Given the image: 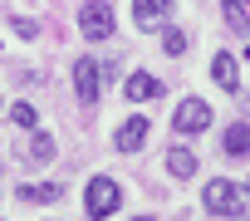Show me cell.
I'll return each mask as SVG.
<instances>
[{"label": "cell", "mask_w": 250, "mask_h": 221, "mask_svg": "<svg viewBox=\"0 0 250 221\" xmlns=\"http://www.w3.org/2000/svg\"><path fill=\"white\" fill-rule=\"evenodd\" d=\"M245 5H250V0H245Z\"/></svg>", "instance_id": "18"}, {"label": "cell", "mask_w": 250, "mask_h": 221, "mask_svg": "<svg viewBox=\"0 0 250 221\" xmlns=\"http://www.w3.org/2000/svg\"><path fill=\"white\" fill-rule=\"evenodd\" d=\"M221 10H226V25L235 35H250V15H245V0H221Z\"/></svg>", "instance_id": "13"}, {"label": "cell", "mask_w": 250, "mask_h": 221, "mask_svg": "<svg viewBox=\"0 0 250 221\" xmlns=\"http://www.w3.org/2000/svg\"><path fill=\"white\" fill-rule=\"evenodd\" d=\"M118 201H123V187H118L113 177H93V182H88V192H83L88 216H113V211H118Z\"/></svg>", "instance_id": "2"}, {"label": "cell", "mask_w": 250, "mask_h": 221, "mask_svg": "<svg viewBox=\"0 0 250 221\" xmlns=\"http://www.w3.org/2000/svg\"><path fill=\"white\" fill-rule=\"evenodd\" d=\"M133 221H152V216H133Z\"/></svg>", "instance_id": "17"}, {"label": "cell", "mask_w": 250, "mask_h": 221, "mask_svg": "<svg viewBox=\"0 0 250 221\" xmlns=\"http://www.w3.org/2000/svg\"><path fill=\"white\" fill-rule=\"evenodd\" d=\"M201 201H206V211H216V216H250V192L235 187V182H206Z\"/></svg>", "instance_id": "1"}, {"label": "cell", "mask_w": 250, "mask_h": 221, "mask_svg": "<svg viewBox=\"0 0 250 221\" xmlns=\"http://www.w3.org/2000/svg\"><path fill=\"white\" fill-rule=\"evenodd\" d=\"M245 192H250V187H245Z\"/></svg>", "instance_id": "19"}, {"label": "cell", "mask_w": 250, "mask_h": 221, "mask_svg": "<svg viewBox=\"0 0 250 221\" xmlns=\"http://www.w3.org/2000/svg\"><path fill=\"white\" fill-rule=\"evenodd\" d=\"M211 79H216L226 93H235V84H240V69H235V59H230V54H216V59H211Z\"/></svg>", "instance_id": "8"}, {"label": "cell", "mask_w": 250, "mask_h": 221, "mask_svg": "<svg viewBox=\"0 0 250 221\" xmlns=\"http://www.w3.org/2000/svg\"><path fill=\"white\" fill-rule=\"evenodd\" d=\"M79 30L88 40H108L113 35V5H108V0H88V5L79 10Z\"/></svg>", "instance_id": "3"}, {"label": "cell", "mask_w": 250, "mask_h": 221, "mask_svg": "<svg viewBox=\"0 0 250 221\" xmlns=\"http://www.w3.org/2000/svg\"><path fill=\"white\" fill-rule=\"evenodd\" d=\"M167 10H172L167 0H133V15H138V25H143V30L162 25V15H167Z\"/></svg>", "instance_id": "10"}, {"label": "cell", "mask_w": 250, "mask_h": 221, "mask_svg": "<svg viewBox=\"0 0 250 221\" xmlns=\"http://www.w3.org/2000/svg\"><path fill=\"white\" fill-rule=\"evenodd\" d=\"M221 148H226L230 157H245V153H250V128H245V123H230L226 138H221Z\"/></svg>", "instance_id": "11"}, {"label": "cell", "mask_w": 250, "mask_h": 221, "mask_svg": "<svg viewBox=\"0 0 250 221\" xmlns=\"http://www.w3.org/2000/svg\"><path fill=\"white\" fill-rule=\"evenodd\" d=\"M59 192H64L59 182H40V187H30V182H25L15 197H20V201H59Z\"/></svg>", "instance_id": "14"}, {"label": "cell", "mask_w": 250, "mask_h": 221, "mask_svg": "<svg viewBox=\"0 0 250 221\" xmlns=\"http://www.w3.org/2000/svg\"><path fill=\"white\" fill-rule=\"evenodd\" d=\"M15 153H20V162H49V157H54V138H49V133H35V128H30V138H25V143H20Z\"/></svg>", "instance_id": "6"}, {"label": "cell", "mask_w": 250, "mask_h": 221, "mask_svg": "<svg viewBox=\"0 0 250 221\" xmlns=\"http://www.w3.org/2000/svg\"><path fill=\"white\" fill-rule=\"evenodd\" d=\"M157 93H162V84H157L152 74H128V98H133V103H152Z\"/></svg>", "instance_id": "9"}, {"label": "cell", "mask_w": 250, "mask_h": 221, "mask_svg": "<svg viewBox=\"0 0 250 221\" xmlns=\"http://www.w3.org/2000/svg\"><path fill=\"white\" fill-rule=\"evenodd\" d=\"M162 44H167V54H182L187 49V35L182 30H162Z\"/></svg>", "instance_id": "16"}, {"label": "cell", "mask_w": 250, "mask_h": 221, "mask_svg": "<svg viewBox=\"0 0 250 221\" xmlns=\"http://www.w3.org/2000/svg\"><path fill=\"white\" fill-rule=\"evenodd\" d=\"M167 172H172V177H191V172H196V153H191V148H172V153H167Z\"/></svg>", "instance_id": "12"}, {"label": "cell", "mask_w": 250, "mask_h": 221, "mask_svg": "<svg viewBox=\"0 0 250 221\" xmlns=\"http://www.w3.org/2000/svg\"><path fill=\"white\" fill-rule=\"evenodd\" d=\"M10 118H15V123L25 128V133H30V128L40 123V113H35V103H15V108H10Z\"/></svg>", "instance_id": "15"}, {"label": "cell", "mask_w": 250, "mask_h": 221, "mask_svg": "<svg viewBox=\"0 0 250 221\" xmlns=\"http://www.w3.org/2000/svg\"><path fill=\"white\" fill-rule=\"evenodd\" d=\"M172 123H177V133H206V128H211V108H206L201 98H187V103H177Z\"/></svg>", "instance_id": "4"}, {"label": "cell", "mask_w": 250, "mask_h": 221, "mask_svg": "<svg viewBox=\"0 0 250 221\" xmlns=\"http://www.w3.org/2000/svg\"><path fill=\"white\" fill-rule=\"evenodd\" d=\"M98 84H103V69L93 59H74V93H79V103H98Z\"/></svg>", "instance_id": "5"}, {"label": "cell", "mask_w": 250, "mask_h": 221, "mask_svg": "<svg viewBox=\"0 0 250 221\" xmlns=\"http://www.w3.org/2000/svg\"><path fill=\"white\" fill-rule=\"evenodd\" d=\"M113 143H118V153H138V148L147 143V118H128V123L118 128Z\"/></svg>", "instance_id": "7"}]
</instances>
